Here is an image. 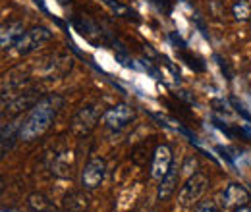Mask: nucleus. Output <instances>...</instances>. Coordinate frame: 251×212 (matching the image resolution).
<instances>
[{
	"mask_svg": "<svg viewBox=\"0 0 251 212\" xmlns=\"http://www.w3.org/2000/svg\"><path fill=\"white\" fill-rule=\"evenodd\" d=\"M62 106L64 96H60V94H47V96H43L33 106L27 120H24V123H22L20 139L22 141H33V139L41 137L50 127V123L56 118V114L60 112Z\"/></svg>",
	"mask_w": 251,
	"mask_h": 212,
	"instance_id": "f257e3e1",
	"label": "nucleus"
},
{
	"mask_svg": "<svg viewBox=\"0 0 251 212\" xmlns=\"http://www.w3.org/2000/svg\"><path fill=\"white\" fill-rule=\"evenodd\" d=\"M250 205V191L240 183H230L222 191V207L224 209H242Z\"/></svg>",
	"mask_w": 251,
	"mask_h": 212,
	"instance_id": "1a4fd4ad",
	"label": "nucleus"
},
{
	"mask_svg": "<svg viewBox=\"0 0 251 212\" xmlns=\"http://www.w3.org/2000/svg\"><path fill=\"white\" fill-rule=\"evenodd\" d=\"M22 131V123L20 121H12V123H4L2 125V158L6 156V152L10 151L16 143V133Z\"/></svg>",
	"mask_w": 251,
	"mask_h": 212,
	"instance_id": "4468645a",
	"label": "nucleus"
},
{
	"mask_svg": "<svg viewBox=\"0 0 251 212\" xmlns=\"http://www.w3.org/2000/svg\"><path fill=\"white\" fill-rule=\"evenodd\" d=\"M195 168H197V158H195V156H188V158L184 160V164H182L180 170H184V174H188V178H189V176L195 174Z\"/></svg>",
	"mask_w": 251,
	"mask_h": 212,
	"instance_id": "6ab92c4d",
	"label": "nucleus"
},
{
	"mask_svg": "<svg viewBox=\"0 0 251 212\" xmlns=\"http://www.w3.org/2000/svg\"><path fill=\"white\" fill-rule=\"evenodd\" d=\"M104 4L116 14V16H120V18H126V20H133V22H137L139 18H137V14L129 8V6H126V4H120V2H116V0H104Z\"/></svg>",
	"mask_w": 251,
	"mask_h": 212,
	"instance_id": "dca6fc26",
	"label": "nucleus"
},
{
	"mask_svg": "<svg viewBox=\"0 0 251 212\" xmlns=\"http://www.w3.org/2000/svg\"><path fill=\"white\" fill-rule=\"evenodd\" d=\"M222 2H232V4H234V2H238V0H222Z\"/></svg>",
	"mask_w": 251,
	"mask_h": 212,
	"instance_id": "412c9836",
	"label": "nucleus"
},
{
	"mask_svg": "<svg viewBox=\"0 0 251 212\" xmlns=\"http://www.w3.org/2000/svg\"><path fill=\"white\" fill-rule=\"evenodd\" d=\"M104 174H106V162L99 156L91 158L85 168L81 170V185L83 189H97L102 180H104Z\"/></svg>",
	"mask_w": 251,
	"mask_h": 212,
	"instance_id": "6e6552de",
	"label": "nucleus"
},
{
	"mask_svg": "<svg viewBox=\"0 0 251 212\" xmlns=\"http://www.w3.org/2000/svg\"><path fill=\"white\" fill-rule=\"evenodd\" d=\"M27 207L33 212H58V209L54 207V203L47 195H43V193H31L27 197Z\"/></svg>",
	"mask_w": 251,
	"mask_h": 212,
	"instance_id": "2eb2a0df",
	"label": "nucleus"
},
{
	"mask_svg": "<svg viewBox=\"0 0 251 212\" xmlns=\"http://www.w3.org/2000/svg\"><path fill=\"white\" fill-rule=\"evenodd\" d=\"M207 187H209V178H207L205 174H201V172H195L193 176H189L188 180H186V183L182 185V189H180V193H178L180 205H182V207H191V205H195V203L205 195Z\"/></svg>",
	"mask_w": 251,
	"mask_h": 212,
	"instance_id": "f03ea898",
	"label": "nucleus"
},
{
	"mask_svg": "<svg viewBox=\"0 0 251 212\" xmlns=\"http://www.w3.org/2000/svg\"><path fill=\"white\" fill-rule=\"evenodd\" d=\"M100 118H102L100 108H99L97 104H89V106L81 108V110L74 116V120H72V131L77 133V135H87L95 125H97V121L100 120Z\"/></svg>",
	"mask_w": 251,
	"mask_h": 212,
	"instance_id": "39448f33",
	"label": "nucleus"
},
{
	"mask_svg": "<svg viewBox=\"0 0 251 212\" xmlns=\"http://www.w3.org/2000/svg\"><path fill=\"white\" fill-rule=\"evenodd\" d=\"M236 212H251V207H242V209H236Z\"/></svg>",
	"mask_w": 251,
	"mask_h": 212,
	"instance_id": "aec40b11",
	"label": "nucleus"
},
{
	"mask_svg": "<svg viewBox=\"0 0 251 212\" xmlns=\"http://www.w3.org/2000/svg\"><path fill=\"white\" fill-rule=\"evenodd\" d=\"M133 118H135V110H133L131 106H127V104H116V106L106 108V110L102 112L100 121H102L104 127L118 131V129L126 127Z\"/></svg>",
	"mask_w": 251,
	"mask_h": 212,
	"instance_id": "20e7f679",
	"label": "nucleus"
},
{
	"mask_svg": "<svg viewBox=\"0 0 251 212\" xmlns=\"http://www.w3.org/2000/svg\"><path fill=\"white\" fill-rule=\"evenodd\" d=\"M232 14L238 22H248L251 20V4L248 0H238L232 4Z\"/></svg>",
	"mask_w": 251,
	"mask_h": 212,
	"instance_id": "f3484780",
	"label": "nucleus"
},
{
	"mask_svg": "<svg viewBox=\"0 0 251 212\" xmlns=\"http://www.w3.org/2000/svg\"><path fill=\"white\" fill-rule=\"evenodd\" d=\"M72 172H74V160H72V152L64 151L60 152L54 162H52V174L56 178H62V180H68L72 178Z\"/></svg>",
	"mask_w": 251,
	"mask_h": 212,
	"instance_id": "ddd939ff",
	"label": "nucleus"
},
{
	"mask_svg": "<svg viewBox=\"0 0 251 212\" xmlns=\"http://www.w3.org/2000/svg\"><path fill=\"white\" fill-rule=\"evenodd\" d=\"M89 195L85 191H70L62 201L64 212H85L89 207Z\"/></svg>",
	"mask_w": 251,
	"mask_h": 212,
	"instance_id": "f8f14e48",
	"label": "nucleus"
},
{
	"mask_svg": "<svg viewBox=\"0 0 251 212\" xmlns=\"http://www.w3.org/2000/svg\"><path fill=\"white\" fill-rule=\"evenodd\" d=\"M52 39V31L45 25H37V27H31L29 31H25L22 35V39L16 43V52L20 56H27L35 52L37 48H41L45 43H49Z\"/></svg>",
	"mask_w": 251,
	"mask_h": 212,
	"instance_id": "7ed1b4c3",
	"label": "nucleus"
},
{
	"mask_svg": "<svg viewBox=\"0 0 251 212\" xmlns=\"http://www.w3.org/2000/svg\"><path fill=\"white\" fill-rule=\"evenodd\" d=\"M24 35V22H8L2 25V33H0V45L2 50H8L12 47H16V43L22 39Z\"/></svg>",
	"mask_w": 251,
	"mask_h": 212,
	"instance_id": "9d476101",
	"label": "nucleus"
},
{
	"mask_svg": "<svg viewBox=\"0 0 251 212\" xmlns=\"http://www.w3.org/2000/svg\"><path fill=\"white\" fill-rule=\"evenodd\" d=\"M174 164V154L168 145H157L153 151V160H151V178L153 180H162Z\"/></svg>",
	"mask_w": 251,
	"mask_h": 212,
	"instance_id": "423d86ee",
	"label": "nucleus"
},
{
	"mask_svg": "<svg viewBox=\"0 0 251 212\" xmlns=\"http://www.w3.org/2000/svg\"><path fill=\"white\" fill-rule=\"evenodd\" d=\"M178 164H172L170 172L158 182V201H168L172 197V193L176 191V185H178V180H180V172H178Z\"/></svg>",
	"mask_w": 251,
	"mask_h": 212,
	"instance_id": "9b49d317",
	"label": "nucleus"
},
{
	"mask_svg": "<svg viewBox=\"0 0 251 212\" xmlns=\"http://www.w3.org/2000/svg\"><path fill=\"white\" fill-rule=\"evenodd\" d=\"M39 93L35 91H25V93H14V98L8 100V104H2V116L6 118H12V116H18L22 114L24 110L33 108L37 102H39Z\"/></svg>",
	"mask_w": 251,
	"mask_h": 212,
	"instance_id": "0eeeda50",
	"label": "nucleus"
},
{
	"mask_svg": "<svg viewBox=\"0 0 251 212\" xmlns=\"http://www.w3.org/2000/svg\"><path fill=\"white\" fill-rule=\"evenodd\" d=\"M193 212H220V207L217 205V201L213 199H207V201H201L195 205Z\"/></svg>",
	"mask_w": 251,
	"mask_h": 212,
	"instance_id": "a211bd4d",
	"label": "nucleus"
}]
</instances>
